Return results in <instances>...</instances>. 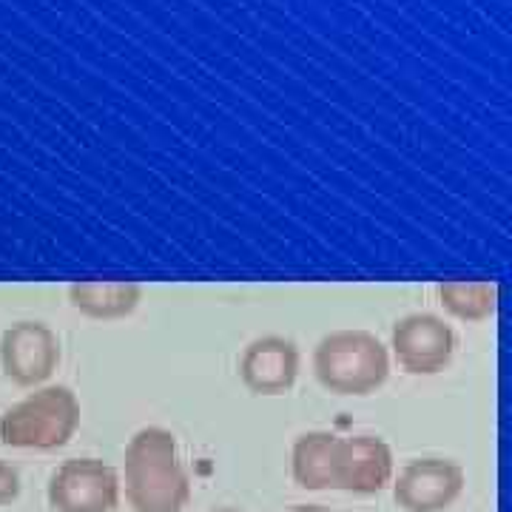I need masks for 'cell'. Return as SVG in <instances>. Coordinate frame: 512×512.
Wrapping results in <instances>:
<instances>
[{
  "label": "cell",
  "instance_id": "obj_3",
  "mask_svg": "<svg viewBox=\"0 0 512 512\" xmlns=\"http://www.w3.org/2000/svg\"><path fill=\"white\" fill-rule=\"evenodd\" d=\"M80 427V402L66 384H40L0 416V444L15 450H60Z\"/></svg>",
  "mask_w": 512,
  "mask_h": 512
},
{
  "label": "cell",
  "instance_id": "obj_6",
  "mask_svg": "<svg viewBox=\"0 0 512 512\" xmlns=\"http://www.w3.org/2000/svg\"><path fill=\"white\" fill-rule=\"evenodd\" d=\"M60 365V336L40 319H20L0 336V370L18 387H40Z\"/></svg>",
  "mask_w": 512,
  "mask_h": 512
},
{
  "label": "cell",
  "instance_id": "obj_4",
  "mask_svg": "<svg viewBox=\"0 0 512 512\" xmlns=\"http://www.w3.org/2000/svg\"><path fill=\"white\" fill-rule=\"evenodd\" d=\"M120 476L103 458H66L57 467L46 498L55 512H114L120 504Z\"/></svg>",
  "mask_w": 512,
  "mask_h": 512
},
{
  "label": "cell",
  "instance_id": "obj_9",
  "mask_svg": "<svg viewBox=\"0 0 512 512\" xmlns=\"http://www.w3.org/2000/svg\"><path fill=\"white\" fill-rule=\"evenodd\" d=\"M396 476V458L379 436H339L336 447V490L353 495H376Z\"/></svg>",
  "mask_w": 512,
  "mask_h": 512
},
{
  "label": "cell",
  "instance_id": "obj_5",
  "mask_svg": "<svg viewBox=\"0 0 512 512\" xmlns=\"http://www.w3.org/2000/svg\"><path fill=\"white\" fill-rule=\"evenodd\" d=\"M456 330L436 313H407L390 333V350L410 376H436L456 356Z\"/></svg>",
  "mask_w": 512,
  "mask_h": 512
},
{
  "label": "cell",
  "instance_id": "obj_7",
  "mask_svg": "<svg viewBox=\"0 0 512 512\" xmlns=\"http://www.w3.org/2000/svg\"><path fill=\"white\" fill-rule=\"evenodd\" d=\"M390 484L404 512H444L461 498L467 476L453 458L424 456L407 461Z\"/></svg>",
  "mask_w": 512,
  "mask_h": 512
},
{
  "label": "cell",
  "instance_id": "obj_13",
  "mask_svg": "<svg viewBox=\"0 0 512 512\" xmlns=\"http://www.w3.org/2000/svg\"><path fill=\"white\" fill-rule=\"evenodd\" d=\"M20 495V473L9 464V461H3L0 458V507L3 504H12V501H18Z\"/></svg>",
  "mask_w": 512,
  "mask_h": 512
},
{
  "label": "cell",
  "instance_id": "obj_1",
  "mask_svg": "<svg viewBox=\"0 0 512 512\" xmlns=\"http://www.w3.org/2000/svg\"><path fill=\"white\" fill-rule=\"evenodd\" d=\"M126 498L134 512H183L191 478L171 430L143 427L126 444Z\"/></svg>",
  "mask_w": 512,
  "mask_h": 512
},
{
  "label": "cell",
  "instance_id": "obj_2",
  "mask_svg": "<svg viewBox=\"0 0 512 512\" xmlns=\"http://www.w3.org/2000/svg\"><path fill=\"white\" fill-rule=\"evenodd\" d=\"M313 376L336 396H367L390 376V348L370 330H333L313 348Z\"/></svg>",
  "mask_w": 512,
  "mask_h": 512
},
{
  "label": "cell",
  "instance_id": "obj_15",
  "mask_svg": "<svg viewBox=\"0 0 512 512\" xmlns=\"http://www.w3.org/2000/svg\"><path fill=\"white\" fill-rule=\"evenodd\" d=\"M208 512H242V510H231V507H220V510H208Z\"/></svg>",
  "mask_w": 512,
  "mask_h": 512
},
{
  "label": "cell",
  "instance_id": "obj_12",
  "mask_svg": "<svg viewBox=\"0 0 512 512\" xmlns=\"http://www.w3.org/2000/svg\"><path fill=\"white\" fill-rule=\"evenodd\" d=\"M441 308L450 313L458 322L476 325L493 319L498 308V285L495 282H464V279H450L436 285Z\"/></svg>",
  "mask_w": 512,
  "mask_h": 512
},
{
  "label": "cell",
  "instance_id": "obj_8",
  "mask_svg": "<svg viewBox=\"0 0 512 512\" xmlns=\"http://www.w3.org/2000/svg\"><path fill=\"white\" fill-rule=\"evenodd\" d=\"M302 370L299 345L288 336H256L239 356V379L254 396L288 393Z\"/></svg>",
  "mask_w": 512,
  "mask_h": 512
},
{
  "label": "cell",
  "instance_id": "obj_11",
  "mask_svg": "<svg viewBox=\"0 0 512 512\" xmlns=\"http://www.w3.org/2000/svg\"><path fill=\"white\" fill-rule=\"evenodd\" d=\"M336 447L339 436L328 430H311L299 436L291 450L293 481L311 493L336 490Z\"/></svg>",
  "mask_w": 512,
  "mask_h": 512
},
{
  "label": "cell",
  "instance_id": "obj_10",
  "mask_svg": "<svg viewBox=\"0 0 512 512\" xmlns=\"http://www.w3.org/2000/svg\"><path fill=\"white\" fill-rule=\"evenodd\" d=\"M66 296L77 313L94 322H120L140 308L143 285L131 279L117 282H72Z\"/></svg>",
  "mask_w": 512,
  "mask_h": 512
},
{
  "label": "cell",
  "instance_id": "obj_14",
  "mask_svg": "<svg viewBox=\"0 0 512 512\" xmlns=\"http://www.w3.org/2000/svg\"><path fill=\"white\" fill-rule=\"evenodd\" d=\"M285 512H333V510L322 507V504H296V507H291V510H285Z\"/></svg>",
  "mask_w": 512,
  "mask_h": 512
}]
</instances>
